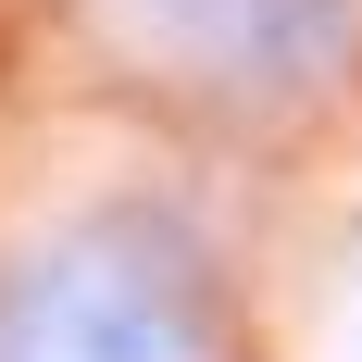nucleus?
I'll return each instance as SVG.
<instances>
[{"label": "nucleus", "instance_id": "obj_2", "mask_svg": "<svg viewBox=\"0 0 362 362\" xmlns=\"http://www.w3.org/2000/svg\"><path fill=\"white\" fill-rule=\"evenodd\" d=\"M112 25L175 75L250 88V75H288L325 50V0H112Z\"/></svg>", "mask_w": 362, "mask_h": 362}, {"label": "nucleus", "instance_id": "obj_1", "mask_svg": "<svg viewBox=\"0 0 362 362\" xmlns=\"http://www.w3.org/2000/svg\"><path fill=\"white\" fill-rule=\"evenodd\" d=\"M0 362H213V262L163 213H88L0 262Z\"/></svg>", "mask_w": 362, "mask_h": 362}]
</instances>
